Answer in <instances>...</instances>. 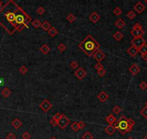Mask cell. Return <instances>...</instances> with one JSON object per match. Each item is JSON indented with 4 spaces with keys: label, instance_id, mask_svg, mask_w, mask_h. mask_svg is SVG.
Returning <instances> with one entry per match:
<instances>
[{
    "label": "cell",
    "instance_id": "14",
    "mask_svg": "<svg viewBox=\"0 0 147 139\" xmlns=\"http://www.w3.org/2000/svg\"><path fill=\"white\" fill-rule=\"evenodd\" d=\"M100 19V16L96 12H93L90 15H89V20L94 23H96Z\"/></svg>",
    "mask_w": 147,
    "mask_h": 139
},
{
    "label": "cell",
    "instance_id": "2",
    "mask_svg": "<svg viewBox=\"0 0 147 139\" xmlns=\"http://www.w3.org/2000/svg\"><path fill=\"white\" fill-rule=\"evenodd\" d=\"M79 47L89 56H92L97 50L100 49V45L99 43L94 40V38L88 35L79 44Z\"/></svg>",
    "mask_w": 147,
    "mask_h": 139
},
{
    "label": "cell",
    "instance_id": "40",
    "mask_svg": "<svg viewBox=\"0 0 147 139\" xmlns=\"http://www.w3.org/2000/svg\"><path fill=\"white\" fill-rule=\"evenodd\" d=\"M37 12H38L39 15H43V13L45 12V9H44V8H43V7H39L38 8V9H37Z\"/></svg>",
    "mask_w": 147,
    "mask_h": 139
},
{
    "label": "cell",
    "instance_id": "35",
    "mask_svg": "<svg viewBox=\"0 0 147 139\" xmlns=\"http://www.w3.org/2000/svg\"><path fill=\"white\" fill-rule=\"evenodd\" d=\"M63 117V114H60V113H56L53 116V118H54L55 120H56L57 121L60 120Z\"/></svg>",
    "mask_w": 147,
    "mask_h": 139
},
{
    "label": "cell",
    "instance_id": "36",
    "mask_svg": "<svg viewBox=\"0 0 147 139\" xmlns=\"http://www.w3.org/2000/svg\"><path fill=\"white\" fill-rule=\"evenodd\" d=\"M22 138L23 139H30L31 138V135L28 132H24L22 135Z\"/></svg>",
    "mask_w": 147,
    "mask_h": 139
},
{
    "label": "cell",
    "instance_id": "52",
    "mask_svg": "<svg viewBox=\"0 0 147 139\" xmlns=\"http://www.w3.org/2000/svg\"><path fill=\"white\" fill-rule=\"evenodd\" d=\"M51 139H56V137H52V138H51Z\"/></svg>",
    "mask_w": 147,
    "mask_h": 139
},
{
    "label": "cell",
    "instance_id": "11",
    "mask_svg": "<svg viewBox=\"0 0 147 139\" xmlns=\"http://www.w3.org/2000/svg\"><path fill=\"white\" fill-rule=\"evenodd\" d=\"M140 71H141V68H140L139 66L137 65L136 64H133V65L130 67V68H129V72H130L133 75H137Z\"/></svg>",
    "mask_w": 147,
    "mask_h": 139
},
{
    "label": "cell",
    "instance_id": "39",
    "mask_svg": "<svg viewBox=\"0 0 147 139\" xmlns=\"http://www.w3.org/2000/svg\"><path fill=\"white\" fill-rule=\"evenodd\" d=\"M113 111L115 113V114H119L120 111H121V109H120V107L118 106V105H116L113 109Z\"/></svg>",
    "mask_w": 147,
    "mask_h": 139
},
{
    "label": "cell",
    "instance_id": "34",
    "mask_svg": "<svg viewBox=\"0 0 147 139\" xmlns=\"http://www.w3.org/2000/svg\"><path fill=\"white\" fill-rule=\"evenodd\" d=\"M127 17L131 20H133L135 17H136V14L133 12V11H130L127 13Z\"/></svg>",
    "mask_w": 147,
    "mask_h": 139
},
{
    "label": "cell",
    "instance_id": "1",
    "mask_svg": "<svg viewBox=\"0 0 147 139\" xmlns=\"http://www.w3.org/2000/svg\"><path fill=\"white\" fill-rule=\"evenodd\" d=\"M19 6L12 0L9 1L0 9V26L10 35H12L17 28L16 24V13Z\"/></svg>",
    "mask_w": 147,
    "mask_h": 139
},
{
    "label": "cell",
    "instance_id": "4",
    "mask_svg": "<svg viewBox=\"0 0 147 139\" xmlns=\"http://www.w3.org/2000/svg\"><path fill=\"white\" fill-rule=\"evenodd\" d=\"M131 44H132V46H133L136 48H137L138 49H139L144 44H147V42L143 37H139V38H134L133 39H132Z\"/></svg>",
    "mask_w": 147,
    "mask_h": 139
},
{
    "label": "cell",
    "instance_id": "3",
    "mask_svg": "<svg viewBox=\"0 0 147 139\" xmlns=\"http://www.w3.org/2000/svg\"><path fill=\"white\" fill-rule=\"evenodd\" d=\"M114 127L116 128V130L122 134L125 135V133L130 132L132 130L133 128H131L128 122V118H126L125 116H121L118 121H116L114 124Z\"/></svg>",
    "mask_w": 147,
    "mask_h": 139
},
{
    "label": "cell",
    "instance_id": "45",
    "mask_svg": "<svg viewBox=\"0 0 147 139\" xmlns=\"http://www.w3.org/2000/svg\"><path fill=\"white\" fill-rule=\"evenodd\" d=\"M133 29H137V30H139V29H143V28H142V26H141V25L140 23H136V24L133 26Z\"/></svg>",
    "mask_w": 147,
    "mask_h": 139
},
{
    "label": "cell",
    "instance_id": "10",
    "mask_svg": "<svg viewBox=\"0 0 147 139\" xmlns=\"http://www.w3.org/2000/svg\"><path fill=\"white\" fill-rule=\"evenodd\" d=\"M145 31L143 29H132L131 30V34L134 37V38H139V37H142V36L144 34Z\"/></svg>",
    "mask_w": 147,
    "mask_h": 139
},
{
    "label": "cell",
    "instance_id": "54",
    "mask_svg": "<svg viewBox=\"0 0 147 139\" xmlns=\"http://www.w3.org/2000/svg\"><path fill=\"white\" fill-rule=\"evenodd\" d=\"M146 106H147V102H146Z\"/></svg>",
    "mask_w": 147,
    "mask_h": 139
},
{
    "label": "cell",
    "instance_id": "27",
    "mask_svg": "<svg viewBox=\"0 0 147 139\" xmlns=\"http://www.w3.org/2000/svg\"><path fill=\"white\" fill-rule=\"evenodd\" d=\"M82 139H93V136L91 133L86 132L82 136Z\"/></svg>",
    "mask_w": 147,
    "mask_h": 139
},
{
    "label": "cell",
    "instance_id": "5",
    "mask_svg": "<svg viewBox=\"0 0 147 139\" xmlns=\"http://www.w3.org/2000/svg\"><path fill=\"white\" fill-rule=\"evenodd\" d=\"M70 123V120L65 115V114H63V117H62V118L58 121V125H59V127L61 128V129H62V130H63V129H65L66 128V126L69 125Z\"/></svg>",
    "mask_w": 147,
    "mask_h": 139
},
{
    "label": "cell",
    "instance_id": "33",
    "mask_svg": "<svg viewBox=\"0 0 147 139\" xmlns=\"http://www.w3.org/2000/svg\"><path fill=\"white\" fill-rule=\"evenodd\" d=\"M58 49H59V50L60 51V52H64V51L66 50V46H65V44H64L61 43V44H59V46H58Z\"/></svg>",
    "mask_w": 147,
    "mask_h": 139
},
{
    "label": "cell",
    "instance_id": "19",
    "mask_svg": "<svg viewBox=\"0 0 147 139\" xmlns=\"http://www.w3.org/2000/svg\"><path fill=\"white\" fill-rule=\"evenodd\" d=\"M48 35L50 36L54 37V36H56L59 33V31L57 30V29H56L54 27H51L48 30Z\"/></svg>",
    "mask_w": 147,
    "mask_h": 139
},
{
    "label": "cell",
    "instance_id": "44",
    "mask_svg": "<svg viewBox=\"0 0 147 139\" xmlns=\"http://www.w3.org/2000/svg\"><path fill=\"white\" fill-rule=\"evenodd\" d=\"M77 123H78V125H79V129L82 130V129H84V128H85V123L83 121H79V122H78Z\"/></svg>",
    "mask_w": 147,
    "mask_h": 139
},
{
    "label": "cell",
    "instance_id": "23",
    "mask_svg": "<svg viewBox=\"0 0 147 139\" xmlns=\"http://www.w3.org/2000/svg\"><path fill=\"white\" fill-rule=\"evenodd\" d=\"M1 94L4 96V97H9L11 94V91L7 88V87H5L2 91H1Z\"/></svg>",
    "mask_w": 147,
    "mask_h": 139
},
{
    "label": "cell",
    "instance_id": "41",
    "mask_svg": "<svg viewBox=\"0 0 147 139\" xmlns=\"http://www.w3.org/2000/svg\"><path fill=\"white\" fill-rule=\"evenodd\" d=\"M139 87H140L142 90H146L147 88V83L145 81H142L141 83L139 84Z\"/></svg>",
    "mask_w": 147,
    "mask_h": 139
},
{
    "label": "cell",
    "instance_id": "42",
    "mask_svg": "<svg viewBox=\"0 0 147 139\" xmlns=\"http://www.w3.org/2000/svg\"><path fill=\"white\" fill-rule=\"evenodd\" d=\"M50 123L52 126L54 127H56V125H58V121L56 120H55L54 118H52L51 120H50Z\"/></svg>",
    "mask_w": 147,
    "mask_h": 139
},
{
    "label": "cell",
    "instance_id": "30",
    "mask_svg": "<svg viewBox=\"0 0 147 139\" xmlns=\"http://www.w3.org/2000/svg\"><path fill=\"white\" fill-rule=\"evenodd\" d=\"M113 13L116 15H117V16H119V15H120L121 14H122V9L120 8V7H116L115 9H114V10H113Z\"/></svg>",
    "mask_w": 147,
    "mask_h": 139
},
{
    "label": "cell",
    "instance_id": "15",
    "mask_svg": "<svg viewBox=\"0 0 147 139\" xmlns=\"http://www.w3.org/2000/svg\"><path fill=\"white\" fill-rule=\"evenodd\" d=\"M116 118L113 116V114H110L106 118H105V121L110 125H113V124L116 122Z\"/></svg>",
    "mask_w": 147,
    "mask_h": 139
},
{
    "label": "cell",
    "instance_id": "28",
    "mask_svg": "<svg viewBox=\"0 0 147 139\" xmlns=\"http://www.w3.org/2000/svg\"><path fill=\"white\" fill-rule=\"evenodd\" d=\"M140 113H141V114L144 117V118H146L147 119V106H145L141 111H140Z\"/></svg>",
    "mask_w": 147,
    "mask_h": 139
},
{
    "label": "cell",
    "instance_id": "9",
    "mask_svg": "<svg viewBox=\"0 0 147 139\" xmlns=\"http://www.w3.org/2000/svg\"><path fill=\"white\" fill-rule=\"evenodd\" d=\"M133 8H134L135 11L137 12V13L141 14V13H142V12L144 11V9H146V6H145L144 4H143L142 2L138 1V2L135 4V6H134Z\"/></svg>",
    "mask_w": 147,
    "mask_h": 139
},
{
    "label": "cell",
    "instance_id": "17",
    "mask_svg": "<svg viewBox=\"0 0 147 139\" xmlns=\"http://www.w3.org/2000/svg\"><path fill=\"white\" fill-rule=\"evenodd\" d=\"M11 125H12L15 129H18V128H20V127L22 126L23 122H22L19 119L16 118V119H15V120L11 122Z\"/></svg>",
    "mask_w": 147,
    "mask_h": 139
},
{
    "label": "cell",
    "instance_id": "16",
    "mask_svg": "<svg viewBox=\"0 0 147 139\" xmlns=\"http://www.w3.org/2000/svg\"><path fill=\"white\" fill-rule=\"evenodd\" d=\"M116 128L114 127V125H109L108 126H107L105 128V131L109 135V136H113V133H115L116 131Z\"/></svg>",
    "mask_w": 147,
    "mask_h": 139
},
{
    "label": "cell",
    "instance_id": "21",
    "mask_svg": "<svg viewBox=\"0 0 147 139\" xmlns=\"http://www.w3.org/2000/svg\"><path fill=\"white\" fill-rule=\"evenodd\" d=\"M113 37L117 41H120L123 38V34L121 32H120V31H117V32L113 36Z\"/></svg>",
    "mask_w": 147,
    "mask_h": 139
},
{
    "label": "cell",
    "instance_id": "26",
    "mask_svg": "<svg viewBox=\"0 0 147 139\" xmlns=\"http://www.w3.org/2000/svg\"><path fill=\"white\" fill-rule=\"evenodd\" d=\"M139 52L141 54V55H144V54H147V45L144 44L143 46H141L139 49Z\"/></svg>",
    "mask_w": 147,
    "mask_h": 139
},
{
    "label": "cell",
    "instance_id": "13",
    "mask_svg": "<svg viewBox=\"0 0 147 139\" xmlns=\"http://www.w3.org/2000/svg\"><path fill=\"white\" fill-rule=\"evenodd\" d=\"M108 98H109V96H108V94H107V93L105 91H101L97 95V99H99V100L101 102H105Z\"/></svg>",
    "mask_w": 147,
    "mask_h": 139
},
{
    "label": "cell",
    "instance_id": "55",
    "mask_svg": "<svg viewBox=\"0 0 147 139\" xmlns=\"http://www.w3.org/2000/svg\"><path fill=\"white\" fill-rule=\"evenodd\" d=\"M145 2H146V3H147V0H145Z\"/></svg>",
    "mask_w": 147,
    "mask_h": 139
},
{
    "label": "cell",
    "instance_id": "18",
    "mask_svg": "<svg viewBox=\"0 0 147 139\" xmlns=\"http://www.w3.org/2000/svg\"><path fill=\"white\" fill-rule=\"evenodd\" d=\"M40 51L44 54V55H47L49 52H50V47L47 45V44H43L40 48Z\"/></svg>",
    "mask_w": 147,
    "mask_h": 139
},
{
    "label": "cell",
    "instance_id": "48",
    "mask_svg": "<svg viewBox=\"0 0 147 139\" xmlns=\"http://www.w3.org/2000/svg\"><path fill=\"white\" fill-rule=\"evenodd\" d=\"M141 58L145 60V61H147V54H144V55H141Z\"/></svg>",
    "mask_w": 147,
    "mask_h": 139
},
{
    "label": "cell",
    "instance_id": "25",
    "mask_svg": "<svg viewBox=\"0 0 147 139\" xmlns=\"http://www.w3.org/2000/svg\"><path fill=\"white\" fill-rule=\"evenodd\" d=\"M71 128L74 130V131H75V132H77V131H78L79 130V125H78V123L77 122H73L71 125Z\"/></svg>",
    "mask_w": 147,
    "mask_h": 139
},
{
    "label": "cell",
    "instance_id": "24",
    "mask_svg": "<svg viewBox=\"0 0 147 139\" xmlns=\"http://www.w3.org/2000/svg\"><path fill=\"white\" fill-rule=\"evenodd\" d=\"M32 26H33L34 28H38L41 26V23H40V21L39 20L36 19V20H35L32 22Z\"/></svg>",
    "mask_w": 147,
    "mask_h": 139
},
{
    "label": "cell",
    "instance_id": "47",
    "mask_svg": "<svg viewBox=\"0 0 147 139\" xmlns=\"http://www.w3.org/2000/svg\"><path fill=\"white\" fill-rule=\"evenodd\" d=\"M25 27H26L25 25H23V24H22V25H20V26H18V27H17V31H19V32H21L24 28H25Z\"/></svg>",
    "mask_w": 147,
    "mask_h": 139
},
{
    "label": "cell",
    "instance_id": "6",
    "mask_svg": "<svg viewBox=\"0 0 147 139\" xmlns=\"http://www.w3.org/2000/svg\"><path fill=\"white\" fill-rule=\"evenodd\" d=\"M53 105L51 104V103L48 100V99H44L42 103H40V104L39 105V107L45 112H47L51 108H52Z\"/></svg>",
    "mask_w": 147,
    "mask_h": 139
},
{
    "label": "cell",
    "instance_id": "38",
    "mask_svg": "<svg viewBox=\"0 0 147 139\" xmlns=\"http://www.w3.org/2000/svg\"><path fill=\"white\" fill-rule=\"evenodd\" d=\"M97 73H98V75H99L100 77H103V76L105 75V73H106V70H105L104 68H102V69L98 70V71H97Z\"/></svg>",
    "mask_w": 147,
    "mask_h": 139
},
{
    "label": "cell",
    "instance_id": "31",
    "mask_svg": "<svg viewBox=\"0 0 147 139\" xmlns=\"http://www.w3.org/2000/svg\"><path fill=\"white\" fill-rule=\"evenodd\" d=\"M70 67H71L72 69L75 70V69H77V68L79 67V64H78V62H77V61H72V62H71V64H70Z\"/></svg>",
    "mask_w": 147,
    "mask_h": 139
},
{
    "label": "cell",
    "instance_id": "7",
    "mask_svg": "<svg viewBox=\"0 0 147 139\" xmlns=\"http://www.w3.org/2000/svg\"><path fill=\"white\" fill-rule=\"evenodd\" d=\"M74 74H75L76 77H77L79 80L82 81V80L87 75V72L84 70V68L79 67V68H78V69L75 71Z\"/></svg>",
    "mask_w": 147,
    "mask_h": 139
},
{
    "label": "cell",
    "instance_id": "29",
    "mask_svg": "<svg viewBox=\"0 0 147 139\" xmlns=\"http://www.w3.org/2000/svg\"><path fill=\"white\" fill-rule=\"evenodd\" d=\"M76 19V17L73 15V14H69L68 16H67V20L69 23H73Z\"/></svg>",
    "mask_w": 147,
    "mask_h": 139
},
{
    "label": "cell",
    "instance_id": "37",
    "mask_svg": "<svg viewBox=\"0 0 147 139\" xmlns=\"http://www.w3.org/2000/svg\"><path fill=\"white\" fill-rule=\"evenodd\" d=\"M102 68H103V65H102L100 62H97V63L94 65V69L97 70V71L100 70H101V69H102Z\"/></svg>",
    "mask_w": 147,
    "mask_h": 139
},
{
    "label": "cell",
    "instance_id": "46",
    "mask_svg": "<svg viewBox=\"0 0 147 139\" xmlns=\"http://www.w3.org/2000/svg\"><path fill=\"white\" fill-rule=\"evenodd\" d=\"M16 137L12 133H8V135L7 136V139H15Z\"/></svg>",
    "mask_w": 147,
    "mask_h": 139
},
{
    "label": "cell",
    "instance_id": "43",
    "mask_svg": "<svg viewBox=\"0 0 147 139\" xmlns=\"http://www.w3.org/2000/svg\"><path fill=\"white\" fill-rule=\"evenodd\" d=\"M128 122L129 125H130L131 128H133V127L135 125V124H136L135 121H134L133 119H131V118H128Z\"/></svg>",
    "mask_w": 147,
    "mask_h": 139
},
{
    "label": "cell",
    "instance_id": "50",
    "mask_svg": "<svg viewBox=\"0 0 147 139\" xmlns=\"http://www.w3.org/2000/svg\"><path fill=\"white\" fill-rule=\"evenodd\" d=\"M1 6H2V2H1V1H0V8L1 7Z\"/></svg>",
    "mask_w": 147,
    "mask_h": 139
},
{
    "label": "cell",
    "instance_id": "12",
    "mask_svg": "<svg viewBox=\"0 0 147 139\" xmlns=\"http://www.w3.org/2000/svg\"><path fill=\"white\" fill-rule=\"evenodd\" d=\"M127 52L128 54L130 56H131L132 57H134L137 55V54L139 52V49L137 48H136L135 46H131V47H129L128 49H127Z\"/></svg>",
    "mask_w": 147,
    "mask_h": 139
},
{
    "label": "cell",
    "instance_id": "49",
    "mask_svg": "<svg viewBox=\"0 0 147 139\" xmlns=\"http://www.w3.org/2000/svg\"><path fill=\"white\" fill-rule=\"evenodd\" d=\"M4 83V80L2 78H0V85Z\"/></svg>",
    "mask_w": 147,
    "mask_h": 139
},
{
    "label": "cell",
    "instance_id": "53",
    "mask_svg": "<svg viewBox=\"0 0 147 139\" xmlns=\"http://www.w3.org/2000/svg\"><path fill=\"white\" fill-rule=\"evenodd\" d=\"M133 139L132 137H129V138H128V139Z\"/></svg>",
    "mask_w": 147,
    "mask_h": 139
},
{
    "label": "cell",
    "instance_id": "22",
    "mask_svg": "<svg viewBox=\"0 0 147 139\" xmlns=\"http://www.w3.org/2000/svg\"><path fill=\"white\" fill-rule=\"evenodd\" d=\"M115 25H116L118 28L121 29V28H123L125 26V22H124L122 19L120 18V19H118V20L115 23Z\"/></svg>",
    "mask_w": 147,
    "mask_h": 139
},
{
    "label": "cell",
    "instance_id": "51",
    "mask_svg": "<svg viewBox=\"0 0 147 139\" xmlns=\"http://www.w3.org/2000/svg\"><path fill=\"white\" fill-rule=\"evenodd\" d=\"M143 139H147V135H146V136H145V137H144V138Z\"/></svg>",
    "mask_w": 147,
    "mask_h": 139
},
{
    "label": "cell",
    "instance_id": "32",
    "mask_svg": "<svg viewBox=\"0 0 147 139\" xmlns=\"http://www.w3.org/2000/svg\"><path fill=\"white\" fill-rule=\"evenodd\" d=\"M20 72L23 74V75H25V74H26L27 73V72H28V68L25 66V65H23L22 67H20Z\"/></svg>",
    "mask_w": 147,
    "mask_h": 139
},
{
    "label": "cell",
    "instance_id": "20",
    "mask_svg": "<svg viewBox=\"0 0 147 139\" xmlns=\"http://www.w3.org/2000/svg\"><path fill=\"white\" fill-rule=\"evenodd\" d=\"M42 29L45 31H48L50 28H51V23L48 21H44L43 23H41V26H40Z\"/></svg>",
    "mask_w": 147,
    "mask_h": 139
},
{
    "label": "cell",
    "instance_id": "8",
    "mask_svg": "<svg viewBox=\"0 0 147 139\" xmlns=\"http://www.w3.org/2000/svg\"><path fill=\"white\" fill-rule=\"evenodd\" d=\"M93 57L95 60H97V62H100L101 61H102L105 58V55L103 53L102 51L101 50H97L94 55H93Z\"/></svg>",
    "mask_w": 147,
    "mask_h": 139
}]
</instances>
